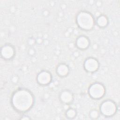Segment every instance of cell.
I'll return each mask as SVG.
<instances>
[{"mask_svg":"<svg viewBox=\"0 0 120 120\" xmlns=\"http://www.w3.org/2000/svg\"><path fill=\"white\" fill-rule=\"evenodd\" d=\"M99 114H100V113L98 110L96 109H94L90 111L89 113V117L91 119L95 120V119H97L99 117Z\"/></svg>","mask_w":120,"mask_h":120,"instance_id":"4fadbf2b","label":"cell"},{"mask_svg":"<svg viewBox=\"0 0 120 120\" xmlns=\"http://www.w3.org/2000/svg\"><path fill=\"white\" fill-rule=\"evenodd\" d=\"M76 21L78 27L84 30H92L95 24L94 17L90 13L86 11H81L77 14Z\"/></svg>","mask_w":120,"mask_h":120,"instance_id":"7a4b0ae2","label":"cell"},{"mask_svg":"<svg viewBox=\"0 0 120 120\" xmlns=\"http://www.w3.org/2000/svg\"><path fill=\"white\" fill-rule=\"evenodd\" d=\"M15 50L14 47L9 44L4 45L1 48V55L5 60H10L15 56Z\"/></svg>","mask_w":120,"mask_h":120,"instance_id":"8992f818","label":"cell"},{"mask_svg":"<svg viewBox=\"0 0 120 120\" xmlns=\"http://www.w3.org/2000/svg\"><path fill=\"white\" fill-rule=\"evenodd\" d=\"M85 70L90 73H93L97 71L99 67V63L98 60L93 57H89L85 60L83 64Z\"/></svg>","mask_w":120,"mask_h":120,"instance_id":"5b68a950","label":"cell"},{"mask_svg":"<svg viewBox=\"0 0 120 120\" xmlns=\"http://www.w3.org/2000/svg\"><path fill=\"white\" fill-rule=\"evenodd\" d=\"M117 107L116 103L111 100L104 101L100 106V112L105 117H112L116 112Z\"/></svg>","mask_w":120,"mask_h":120,"instance_id":"3957f363","label":"cell"},{"mask_svg":"<svg viewBox=\"0 0 120 120\" xmlns=\"http://www.w3.org/2000/svg\"><path fill=\"white\" fill-rule=\"evenodd\" d=\"M69 72L68 66L65 63L60 64L56 68L57 74L61 77H65L68 75Z\"/></svg>","mask_w":120,"mask_h":120,"instance_id":"30bf717a","label":"cell"},{"mask_svg":"<svg viewBox=\"0 0 120 120\" xmlns=\"http://www.w3.org/2000/svg\"><path fill=\"white\" fill-rule=\"evenodd\" d=\"M76 46L80 50L86 49L90 45V42L89 38L85 36H79L75 42Z\"/></svg>","mask_w":120,"mask_h":120,"instance_id":"9c48e42d","label":"cell"},{"mask_svg":"<svg viewBox=\"0 0 120 120\" xmlns=\"http://www.w3.org/2000/svg\"><path fill=\"white\" fill-rule=\"evenodd\" d=\"M96 23L99 27H105L108 24V18L105 15H100L97 18L96 20Z\"/></svg>","mask_w":120,"mask_h":120,"instance_id":"8fae6325","label":"cell"},{"mask_svg":"<svg viewBox=\"0 0 120 120\" xmlns=\"http://www.w3.org/2000/svg\"><path fill=\"white\" fill-rule=\"evenodd\" d=\"M21 119H22V120H29V119H30V117H29V116H23L22 118H21Z\"/></svg>","mask_w":120,"mask_h":120,"instance_id":"2e32d148","label":"cell"},{"mask_svg":"<svg viewBox=\"0 0 120 120\" xmlns=\"http://www.w3.org/2000/svg\"><path fill=\"white\" fill-rule=\"evenodd\" d=\"M34 101L33 94L25 89L17 90L11 98L12 106L20 113H25L30 110L33 105Z\"/></svg>","mask_w":120,"mask_h":120,"instance_id":"6da1fadb","label":"cell"},{"mask_svg":"<svg viewBox=\"0 0 120 120\" xmlns=\"http://www.w3.org/2000/svg\"><path fill=\"white\" fill-rule=\"evenodd\" d=\"M52 76L51 73L45 70L41 71L37 75L38 82L42 85H48L52 81Z\"/></svg>","mask_w":120,"mask_h":120,"instance_id":"52a82bcc","label":"cell"},{"mask_svg":"<svg viewBox=\"0 0 120 120\" xmlns=\"http://www.w3.org/2000/svg\"><path fill=\"white\" fill-rule=\"evenodd\" d=\"M28 53L30 55H33L35 54V50L34 49V48H30V49L29 50V51H28Z\"/></svg>","mask_w":120,"mask_h":120,"instance_id":"5bb4252c","label":"cell"},{"mask_svg":"<svg viewBox=\"0 0 120 120\" xmlns=\"http://www.w3.org/2000/svg\"><path fill=\"white\" fill-rule=\"evenodd\" d=\"M28 42H29V45H34V44L36 42V41H35V40L34 39H33L32 38H31V39H29Z\"/></svg>","mask_w":120,"mask_h":120,"instance_id":"9a60e30c","label":"cell"},{"mask_svg":"<svg viewBox=\"0 0 120 120\" xmlns=\"http://www.w3.org/2000/svg\"><path fill=\"white\" fill-rule=\"evenodd\" d=\"M77 114V112L75 109L70 108L68 109L65 112V115L68 119H73L75 118Z\"/></svg>","mask_w":120,"mask_h":120,"instance_id":"7c38bea8","label":"cell"},{"mask_svg":"<svg viewBox=\"0 0 120 120\" xmlns=\"http://www.w3.org/2000/svg\"><path fill=\"white\" fill-rule=\"evenodd\" d=\"M105 90L104 86L101 83L96 82L92 83L89 87L88 93L93 99H99L104 96Z\"/></svg>","mask_w":120,"mask_h":120,"instance_id":"277c9868","label":"cell"},{"mask_svg":"<svg viewBox=\"0 0 120 120\" xmlns=\"http://www.w3.org/2000/svg\"><path fill=\"white\" fill-rule=\"evenodd\" d=\"M60 99L61 102L65 104H70L74 100V95L68 90H64L60 94Z\"/></svg>","mask_w":120,"mask_h":120,"instance_id":"ba28073f","label":"cell"}]
</instances>
